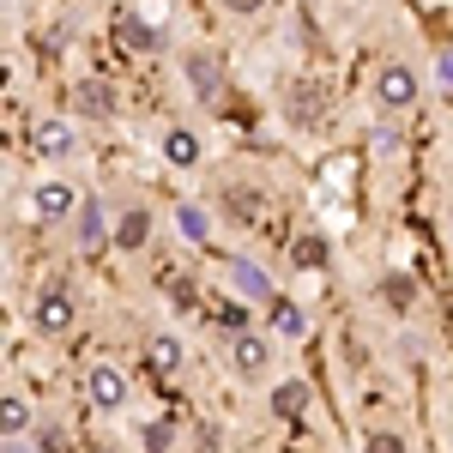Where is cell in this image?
<instances>
[{
	"instance_id": "obj_1",
	"label": "cell",
	"mask_w": 453,
	"mask_h": 453,
	"mask_svg": "<svg viewBox=\"0 0 453 453\" xmlns=\"http://www.w3.org/2000/svg\"><path fill=\"white\" fill-rule=\"evenodd\" d=\"M31 326L42 333V339H67L73 326H79V303H73L67 284H49V290L31 303Z\"/></svg>"
},
{
	"instance_id": "obj_2",
	"label": "cell",
	"mask_w": 453,
	"mask_h": 453,
	"mask_svg": "<svg viewBox=\"0 0 453 453\" xmlns=\"http://www.w3.org/2000/svg\"><path fill=\"white\" fill-rule=\"evenodd\" d=\"M418 91H423V79L411 73V61H381L375 67V104L387 115H405V109L418 104Z\"/></svg>"
},
{
	"instance_id": "obj_3",
	"label": "cell",
	"mask_w": 453,
	"mask_h": 453,
	"mask_svg": "<svg viewBox=\"0 0 453 453\" xmlns=\"http://www.w3.org/2000/svg\"><path fill=\"white\" fill-rule=\"evenodd\" d=\"M73 145H79L73 115H36L31 121V157L36 164H61V157H73Z\"/></svg>"
},
{
	"instance_id": "obj_4",
	"label": "cell",
	"mask_w": 453,
	"mask_h": 453,
	"mask_svg": "<svg viewBox=\"0 0 453 453\" xmlns=\"http://www.w3.org/2000/svg\"><path fill=\"white\" fill-rule=\"evenodd\" d=\"M67 109L79 115V121H115V115H121V97H115V85H109V79L85 73V79H73Z\"/></svg>"
},
{
	"instance_id": "obj_5",
	"label": "cell",
	"mask_w": 453,
	"mask_h": 453,
	"mask_svg": "<svg viewBox=\"0 0 453 453\" xmlns=\"http://www.w3.org/2000/svg\"><path fill=\"white\" fill-rule=\"evenodd\" d=\"M79 206H85V194H73V181H36L31 188L36 224H67V218H79Z\"/></svg>"
},
{
	"instance_id": "obj_6",
	"label": "cell",
	"mask_w": 453,
	"mask_h": 453,
	"mask_svg": "<svg viewBox=\"0 0 453 453\" xmlns=\"http://www.w3.org/2000/svg\"><path fill=\"white\" fill-rule=\"evenodd\" d=\"M85 399L97 405V411H121L127 405V369L121 363H91V375H85Z\"/></svg>"
},
{
	"instance_id": "obj_7",
	"label": "cell",
	"mask_w": 453,
	"mask_h": 453,
	"mask_svg": "<svg viewBox=\"0 0 453 453\" xmlns=\"http://www.w3.org/2000/svg\"><path fill=\"white\" fill-rule=\"evenodd\" d=\"M157 151H164V164H170V170H200V164H206V140H200V134H194L188 121L164 127Z\"/></svg>"
},
{
	"instance_id": "obj_8",
	"label": "cell",
	"mask_w": 453,
	"mask_h": 453,
	"mask_svg": "<svg viewBox=\"0 0 453 453\" xmlns=\"http://www.w3.org/2000/svg\"><path fill=\"white\" fill-rule=\"evenodd\" d=\"M230 369H236L242 381H266V369H273V339H266V333L230 339Z\"/></svg>"
},
{
	"instance_id": "obj_9",
	"label": "cell",
	"mask_w": 453,
	"mask_h": 453,
	"mask_svg": "<svg viewBox=\"0 0 453 453\" xmlns=\"http://www.w3.org/2000/svg\"><path fill=\"white\" fill-rule=\"evenodd\" d=\"M181 73H188V85H194L200 104H218V97H224V67H218L211 49H188V55H181Z\"/></svg>"
},
{
	"instance_id": "obj_10",
	"label": "cell",
	"mask_w": 453,
	"mask_h": 453,
	"mask_svg": "<svg viewBox=\"0 0 453 453\" xmlns=\"http://www.w3.org/2000/svg\"><path fill=\"white\" fill-rule=\"evenodd\" d=\"M104 242H115V224H109L104 200H85L79 218H73V248H79V254H97Z\"/></svg>"
},
{
	"instance_id": "obj_11",
	"label": "cell",
	"mask_w": 453,
	"mask_h": 453,
	"mask_svg": "<svg viewBox=\"0 0 453 453\" xmlns=\"http://www.w3.org/2000/svg\"><path fill=\"white\" fill-rule=\"evenodd\" d=\"M151 230H157V218H151V206H121L115 211V248L121 254H140V248H151Z\"/></svg>"
},
{
	"instance_id": "obj_12",
	"label": "cell",
	"mask_w": 453,
	"mask_h": 453,
	"mask_svg": "<svg viewBox=\"0 0 453 453\" xmlns=\"http://www.w3.org/2000/svg\"><path fill=\"white\" fill-rule=\"evenodd\" d=\"M115 42L134 49V55H151V49H164V31L151 19H140V12H115Z\"/></svg>"
},
{
	"instance_id": "obj_13",
	"label": "cell",
	"mask_w": 453,
	"mask_h": 453,
	"mask_svg": "<svg viewBox=\"0 0 453 453\" xmlns=\"http://www.w3.org/2000/svg\"><path fill=\"white\" fill-rule=\"evenodd\" d=\"M284 109H290V121H296V127H314V121H326V91L309 85V79H296V85H290V97H284Z\"/></svg>"
},
{
	"instance_id": "obj_14",
	"label": "cell",
	"mask_w": 453,
	"mask_h": 453,
	"mask_svg": "<svg viewBox=\"0 0 453 453\" xmlns=\"http://www.w3.org/2000/svg\"><path fill=\"white\" fill-rule=\"evenodd\" d=\"M218 206L230 211L236 224H254V218L266 211V194H260V188H224V194H218Z\"/></svg>"
},
{
	"instance_id": "obj_15",
	"label": "cell",
	"mask_w": 453,
	"mask_h": 453,
	"mask_svg": "<svg viewBox=\"0 0 453 453\" xmlns=\"http://www.w3.org/2000/svg\"><path fill=\"white\" fill-rule=\"evenodd\" d=\"M248 320H254V309H248L242 296H224V303L211 309V326H218V333H230V339H242V333H254Z\"/></svg>"
},
{
	"instance_id": "obj_16",
	"label": "cell",
	"mask_w": 453,
	"mask_h": 453,
	"mask_svg": "<svg viewBox=\"0 0 453 453\" xmlns=\"http://www.w3.org/2000/svg\"><path fill=\"white\" fill-rule=\"evenodd\" d=\"M309 405H314L309 381H279V387H273V411H279V418H303Z\"/></svg>"
},
{
	"instance_id": "obj_17",
	"label": "cell",
	"mask_w": 453,
	"mask_h": 453,
	"mask_svg": "<svg viewBox=\"0 0 453 453\" xmlns=\"http://www.w3.org/2000/svg\"><path fill=\"white\" fill-rule=\"evenodd\" d=\"M326 254H333L326 236H296V242H290V266H296V273H320Z\"/></svg>"
},
{
	"instance_id": "obj_18",
	"label": "cell",
	"mask_w": 453,
	"mask_h": 453,
	"mask_svg": "<svg viewBox=\"0 0 453 453\" xmlns=\"http://www.w3.org/2000/svg\"><path fill=\"white\" fill-rule=\"evenodd\" d=\"M25 429H31V405H25L19 393H6V399H0V435H6V441H25Z\"/></svg>"
},
{
	"instance_id": "obj_19",
	"label": "cell",
	"mask_w": 453,
	"mask_h": 453,
	"mask_svg": "<svg viewBox=\"0 0 453 453\" xmlns=\"http://www.w3.org/2000/svg\"><path fill=\"white\" fill-rule=\"evenodd\" d=\"M273 333H284V339H303L309 333V320H303V309L290 296H273Z\"/></svg>"
},
{
	"instance_id": "obj_20",
	"label": "cell",
	"mask_w": 453,
	"mask_h": 453,
	"mask_svg": "<svg viewBox=\"0 0 453 453\" xmlns=\"http://www.w3.org/2000/svg\"><path fill=\"white\" fill-rule=\"evenodd\" d=\"M175 224H181V236H188V242H206V236H211L206 206H194V200H181V206H175Z\"/></svg>"
},
{
	"instance_id": "obj_21",
	"label": "cell",
	"mask_w": 453,
	"mask_h": 453,
	"mask_svg": "<svg viewBox=\"0 0 453 453\" xmlns=\"http://www.w3.org/2000/svg\"><path fill=\"white\" fill-rule=\"evenodd\" d=\"M381 296H387V309H393V314H405L411 303H418V284L405 279V273H387V279H381Z\"/></svg>"
},
{
	"instance_id": "obj_22",
	"label": "cell",
	"mask_w": 453,
	"mask_h": 453,
	"mask_svg": "<svg viewBox=\"0 0 453 453\" xmlns=\"http://www.w3.org/2000/svg\"><path fill=\"white\" fill-rule=\"evenodd\" d=\"M157 284H164V296H170V303H175L181 314H194V309H200V296H194V279H188V273H164Z\"/></svg>"
},
{
	"instance_id": "obj_23",
	"label": "cell",
	"mask_w": 453,
	"mask_h": 453,
	"mask_svg": "<svg viewBox=\"0 0 453 453\" xmlns=\"http://www.w3.org/2000/svg\"><path fill=\"white\" fill-rule=\"evenodd\" d=\"M151 363H157V369H164V375H175V369H181V339H175V333H151Z\"/></svg>"
},
{
	"instance_id": "obj_24",
	"label": "cell",
	"mask_w": 453,
	"mask_h": 453,
	"mask_svg": "<svg viewBox=\"0 0 453 453\" xmlns=\"http://www.w3.org/2000/svg\"><path fill=\"white\" fill-rule=\"evenodd\" d=\"M230 273H236V284H242L248 296H260V303H266V296H273V284H266V273H260V266H248L242 254H236V260H230Z\"/></svg>"
},
{
	"instance_id": "obj_25",
	"label": "cell",
	"mask_w": 453,
	"mask_h": 453,
	"mask_svg": "<svg viewBox=\"0 0 453 453\" xmlns=\"http://www.w3.org/2000/svg\"><path fill=\"white\" fill-rule=\"evenodd\" d=\"M363 453H411V441H405L399 429H369V435H363Z\"/></svg>"
},
{
	"instance_id": "obj_26",
	"label": "cell",
	"mask_w": 453,
	"mask_h": 453,
	"mask_svg": "<svg viewBox=\"0 0 453 453\" xmlns=\"http://www.w3.org/2000/svg\"><path fill=\"white\" fill-rule=\"evenodd\" d=\"M140 441H145V453H170V448H175L170 423H145V435H140Z\"/></svg>"
},
{
	"instance_id": "obj_27",
	"label": "cell",
	"mask_w": 453,
	"mask_h": 453,
	"mask_svg": "<svg viewBox=\"0 0 453 453\" xmlns=\"http://www.w3.org/2000/svg\"><path fill=\"white\" fill-rule=\"evenodd\" d=\"M230 19H254V12H266V0H218Z\"/></svg>"
},
{
	"instance_id": "obj_28",
	"label": "cell",
	"mask_w": 453,
	"mask_h": 453,
	"mask_svg": "<svg viewBox=\"0 0 453 453\" xmlns=\"http://www.w3.org/2000/svg\"><path fill=\"white\" fill-rule=\"evenodd\" d=\"M435 79H441V91H453V42L435 55Z\"/></svg>"
},
{
	"instance_id": "obj_29",
	"label": "cell",
	"mask_w": 453,
	"mask_h": 453,
	"mask_svg": "<svg viewBox=\"0 0 453 453\" xmlns=\"http://www.w3.org/2000/svg\"><path fill=\"white\" fill-rule=\"evenodd\" d=\"M42 453H67V435H61V429H49V435H42Z\"/></svg>"
},
{
	"instance_id": "obj_30",
	"label": "cell",
	"mask_w": 453,
	"mask_h": 453,
	"mask_svg": "<svg viewBox=\"0 0 453 453\" xmlns=\"http://www.w3.org/2000/svg\"><path fill=\"white\" fill-rule=\"evenodd\" d=\"M0 453H36V448H31V441H6Z\"/></svg>"
}]
</instances>
